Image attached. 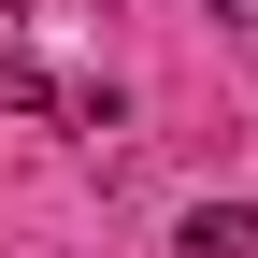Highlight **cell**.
<instances>
[{"mask_svg": "<svg viewBox=\"0 0 258 258\" xmlns=\"http://www.w3.org/2000/svg\"><path fill=\"white\" fill-rule=\"evenodd\" d=\"M215 15H230V29H258V0H215Z\"/></svg>", "mask_w": 258, "mask_h": 258, "instance_id": "4", "label": "cell"}, {"mask_svg": "<svg viewBox=\"0 0 258 258\" xmlns=\"http://www.w3.org/2000/svg\"><path fill=\"white\" fill-rule=\"evenodd\" d=\"M0 101H15V115H57V101H72V86H57V72H43V57H29V43H15V57H0Z\"/></svg>", "mask_w": 258, "mask_h": 258, "instance_id": "2", "label": "cell"}, {"mask_svg": "<svg viewBox=\"0 0 258 258\" xmlns=\"http://www.w3.org/2000/svg\"><path fill=\"white\" fill-rule=\"evenodd\" d=\"M15 43H29V0H0V57H15Z\"/></svg>", "mask_w": 258, "mask_h": 258, "instance_id": "3", "label": "cell"}, {"mask_svg": "<svg viewBox=\"0 0 258 258\" xmlns=\"http://www.w3.org/2000/svg\"><path fill=\"white\" fill-rule=\"evenodd\" d=\"M172 258H258V201H201V215H172Z\"/></svg>", "mask_w": 258, "mask_h": 258, "instance_id": "1", "label": "cell"}]
</instances>
